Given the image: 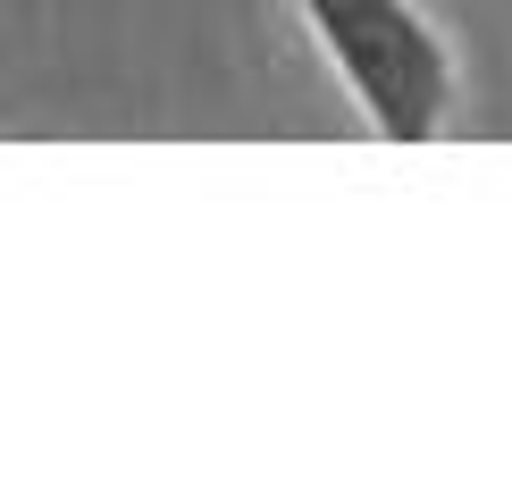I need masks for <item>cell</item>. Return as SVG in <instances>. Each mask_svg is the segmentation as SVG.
<instances>
[{
  "label": "cell",
  "instance_id": "1",
  "mask_svg": "<svg viewBox=\"0 0 512 504\" xmlns=\"http://www.w3.org/2000/svg\"><path fill=\"white\" fill-rule=\"evenodd\" d=\"M319 68L378 143H437L462 110V51L429 0H286Z\"/></svg>",
  "mask_w": 512,
  "mask_h": 504
}]
</instances>
